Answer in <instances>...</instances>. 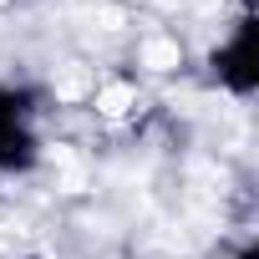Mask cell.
<instances>
[{"mask_svg":"<svg viewBox=\"0 0 259 259\" xmlns=\"http://www.w3.org/2000/svg\"><path fill=\"white\" fill-rule=\"evenodd\" d=\"M143 66H153V71H173V66H178V41H163V36L143 41Z\"/></svg>","mask_w":259,"mask_h":259,"instance_id":"1","label":"cell"},{"mask_svg":"<svg viewBox=\"0 0 259 259\" xmlns=\"http://www.w3.org/2000/svg\"><path fill=\"white\" fill-rule=\"evenodd\" d=\"M127 107H133V87L112 81V87H102V92H97V112H102V117H122Z\"/></svg>","mask_w":259,"mask_h":259,"instance_id":"2","label":"cell"}]
</instances>
